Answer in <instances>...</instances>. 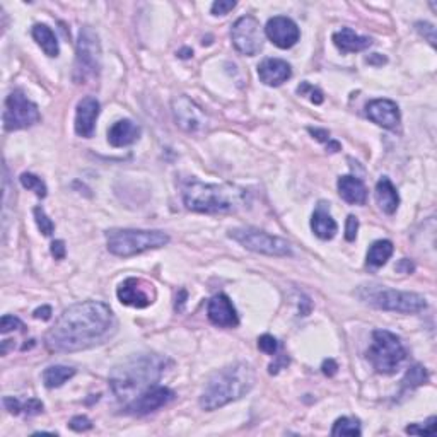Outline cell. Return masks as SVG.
<instances>
[{
	"mask_svg": "<svg viewBox=\"0 0 437 437\" xmlns=\"http://www.w3.org/2000/svg\"><path fill=\"white\" fill-rule=\"evenodd\" d=\"M116 330V316L106 302L83 301L60 314L48 330L44 344L52 352H80L108 342Z\"/></svg>",
	"mask_w": 437,
	"mask_h": 437,
	"instance_id": "6da1fadb",
	"label": "cell"
},
{
	"mask_svg": "<svg viewBox=\"0 0 437 437\" xmlns=\"http://www.w3.org/2000/svg\"><path fill=\"white\" fill-rule=\"evenodd\" d=\"M173 362L159 354H138L125 359L109 373V386L118 400H133L149 386L157 385L159 379Z\"/></svg>",
	"mask_w": 437,
	"mask_h": 437,
	"instance_id": "7a4b0ae2",
	"label": "cell"
},
{
	"mask_svg": "<svg viewBox=\"0 0 437 437\" xmlns=\"http://www.w3.org/2000/svg\"><path fill=\"white\" fill-rule=\"evenodd\" d=\"M255 383V369L246 362H236V364L222 367L207 379L205 388L200 396V407L212 412L229 405L250 393Z\"/></svg>",
	"mask_w": 437,
	"mask_h": 437,
	"instance_id": "3957f363",
	"label": "cell"
},
{
	"mask_svg": "<svg viewBox=\"0 0 437 437\" xmlns=\"http://www.w3.org/2000/svg\"><path fill=\"white\" fill-rule=\"evenodd\" d=\"M246 191L232 185H214L191 178L183 186V202L188 210L200 214H224L243 207Z\"/></svg>",
	"mask_w": 437,
	"mask_h": 437,
	"instance_id": "277c9868",
	"label": "cell"
},
{
	"mask_svg": "<svg viewBox=\"0 0 437 437\" xmlns=\"http://www.w3.org/2000/svg\"><path fill=\"white\" fill-rule=\"evenodd\" d=\"M169 236L164 231L147 229H109L106 231V246L112 255L120 258L140 255L149 250L166 246Z\"/></svg>",
	"mask_w": 437,
	"mask_h": 437,
	"instance_id": "5b68a950",
	"label": "cell"
},
{
	"mask_svg": "<svg viewBox=\"0 0 437 437\" xmlns=\"http://www.w3.org/2000/svg\"><path fill=\"white\" fill-rule=\"evenodd\" d=\"M357 297L364 304L373 306L376 309L395 313H420L427 308L426 297L417 292L395 291V289L383 287V285H362L357 289Z\"/></svg>",
	"mask_w": 437,
	"mask_h": 437,
	"instance_id": "8992f818",
	"label": "cell"
},
{
	"mask_svg": "<svg viewBox=\"0 0 437 437\" xmlns=\"http://www.w3.org/2000/svg\"><path fill=\"white\" fill-rule=\"evenodd\" d=\"M103 68V52L97 32L91 26L80 28L77 38L76 64H73V83L88 84L100 77Z\"/></svg>",
	"mask_w": 437,
	"mask_h": 437,
	"instance_id": "52a82bcc",
	"label": "cell"
},
{
	"mask_svg": "<svg viewBox=\"0 0 437 437\" xmlns=\"http://www.w3.org/2000/svg\"><path fill=\"white\" fill-rule=\"evenodd\" d=\"M407 350L400 337L388 330H374L373 342L367 349V361L379 374H395L405 362Z\"/></svg>",
	"mask_w": 437,
	"mask_h": 437,
	"instance_id": "ba28073f",
	"label": "cell"
},
{
	"mask_svg": "<svg viewBox=\"0 0 437 437\" xmlns=\"http://www.w3.org/2000/svg\"><path fill=\"white\" fill-rule=\"evenodd\" d=\"M229 238L239 243L246 250L261 253L268 256H291L292 246L289 241L268 232L255 229V227H238L229 231Z\"/></svg>",
	"mask_w": 437,
	"mask_h": 437,
	"instance_id": "9c48e42d",
	"label": "cell"
},
{
	"mask_svg": "<svg viewBox=\"0 0 437 437\" xmlns=\"http://www.w3.org/2000/svg\"><path fill=\"white\" fill-rule=\"evenodd\" d=\"M4 128L7 132H16V130L30 128V126L40 124L42 113L30 97L23 91L16 89L6 100V109H4Z\"/></svg>",
	"mask_w": 437,
	"mask_h": 437,
	"instance_id": "30bf717a",
	"label": "cell"
},
{
	"mask_svg": "<svg viewBox=\"0 0 437 437\" xmlns=\"http://www.w3.org/2000/svg\"><path fill=\"white\" fill-rule=\"evenodd\" d=\"M231 40L241 55L253 56L263 48V31L253 16H243L231 28Z\"/></svg>",
	"mask_w": 437,
	"mask_h": 437,
	"instance_id": "8fae6325",
	"label": "cell"
},
{
	"mask_svg": "<svg viewBox=\"0 0 437 437\" xmlns=\"http://www.w3.org/2000/svg\"><path fill=\"white\" fill-rule=\"evenodd\" d=\"M174 391L169 390V388L161 386V385H154L149 386L147 390L138 393L136 398L130 400L125 407V414L128 415H147L150 412H156L159 408L166 407L167 403L173 402L174 400Z\"/></svg>",
	"mask_w": 437,
	"mask_h": 437,
	"instance_id": "7c38bea8",
	"label": "cell"
},
{
	"mask_svg": "<svg viewBox=\"0 0 437 437\" xmlns=\"http://www.w3.org/2000/svg\"><path fill=\"white\" fill-rule=\"evenodd\" d=\"M173 116L174 121L179 128H183L185 132L197 133L202 128H205L207 125V116L202 112V108L191 101L188 96H176L173 100Z\"/></svg>",
	"mask_w": 437,
	"mask_h": 437,
	"instance_id": "4fadbf2b",
	"label": "cell"
},
{
	"mask_svg": "<svg viewBox=\"0 0 437 437\" xmlns=\"http://www.w3.org/2000/svg\"><path fill=\"white\" fill-rule=\"evenodd\" d=\"M116 296L121 304L142 309L152 304L156 292H154V285L149 284V282L130 277V279L121 282L116 291Z\"/></svg>",
	"mask_w": 437,
	"mask_h": 437,
	"instance_id": "5bb4252c",
	"label": "cell"
},
{
	"mask_svg": "<svg viewBox=\"0 0 437 437\" xmlns=\"http://www.w3.org/2000/svg\"><path fill=\"white\" fill-rule=\"evenodd\" d=\"M265 35L282 50L292 48L301 38V31L297 24L291 18H285V16H275V18L268 19L267 26H265Z\"/></svg>",
	"mask_w": 437,
	"mask_h": 437,
	"instance_id": "9a60e30c",
	"label": "cell"
},
{
	"mask_svg": "<svg viewBox=\"0 0 437 437\" xmlns=\"http://www.w3.org/2000/svg\"><path fill=\"white\" fill-rule=\"evenodd\" d=\"M207 316L212 325L219 328H236L239 325L238 311L226 294H217L208 301Z\"/></svg>",
	"mask_w": 437,
	"mask_h": 437,
	"instance_id": "2e32d148",
	"label": "cell"
},
{
	"mask_svg": "<svg viewBox=\"0 0 437 437\" xmlns=\"http://www.w3.org/2000/svg\"><path fill=\"white\" fill-rule=\"evenodd\" d=\"M101 104L94 96H85L79 101L76 109V133L83 138H91L96 130V120L100 116Z\"/></svg>",
	"mask_w": 437,
	"mask_h": 437,
	"instance_id": "e0dca14e",
	"label": "cell"
},
{
	"mask_svg": "<svg viewBox=\"0 0 437 437\" xmlns=\"http://www.w3.org/2000/svg\"><path fill=\"white\" fill-rule=\"evenodd\" d=\"M367 118L374 121L376 125L383 126L386 130H398L400 126V108L391 100H373L366 106Z\"/></svg>",
	"mask_w": 437,
	"mask_h": 437,
	"instance_id": "ac0fdd59",
	"label": "cell"
},
{
	"mask_svg": "<svg viewBox=\"0 0 437 437\" xmlns=\"http://www.w3.org/2000/svg\"><path fill=\"white\" fill-rule=\"evenodd\" d=\"M258 77L265 85H282L292 77V68L282 59H265L258 65Z\"/></svg>",
	"mask_w": 437,
	"mask_h": 437,
	"instance_id": "d6986e66",
	"label": "cell"
},
{
	"mask_svg": "<svg viewBox=\"0 0 437 437\" xmlns=\"http://www.w3.org/2000/svg\"><path fill=\"white\" fill-rule=\"evenodd\" d=\"M311 229L320 239H332L337 234L338 226L330 214V203L320 202L314 208L311 217Z\"/></svg>",
	"mask_w": 437,
	"mask_h": 437,
	"instance_id": "ffe728a7",
	"label": "cell"
},
{
	"mask_svg": "<svg viewBox=\"0 0 437 437\" xmlns=\"http://www.w3.org/2000/svg\"><path fill=\"white\" fill-rule=\"evenodd\" d=\"M140 137V126L132 120H118L108 130V142L113 147H126L136 144Z\"/></svg>",
	"mask_w": 437,
	"mask_h": 437,
	"instance_id": "44dd1931",
	"label": "cell"
},
{
	"mask_svg": "<svg viewBox=\"0 0 437 437\" xmlns=\"http://www.w3.org/2000/svg\"><path fill=\"white\" fill-rule=\"evenodd\" d=\"M333 43L342 53H357L367 50L373 44V40L357 35L350 28H342L333 35Z\"/></svg>",
	"mask_w": 437,
	"mask_h": 437,
	"instance_id": "7402d4cb",
	"label": "cell"
},
{
	"mask_svg": "<svg viewBox=\"0 0 437 437\" xmlns=\"http://www.w3.org/2000/svg\"><path fill=\"white\" fill-rule=\"evenodd\" d=\"M337 186L340 197L344 198L347 203H350V205H362V203H366L367 188L362 179L347 174V176L338 178Z\"/></svg>",
	"mask_w": 437,
	"mask_h": 437,
	"instance_id": "603a6c76",
	"label": "cell"
},
{
	"mask_svg": "<svg viewBox=\"0 0 437 437\" xmlns=\"http://www.w3.org/2000/svg\"><path fill=\"white\" fill-rule=\"evenodd\" d=\"M376 202H378L379 208L388 215L395 214L398 210L400 205V195L396 191V188L393 183H391L390 178L383 176L376 183V191H374Z\"/></svg>",
	"mask_w": 437,
	"mask_h": 437,
	"instance_id": "cb8c5ba5",
	"label": "cell"
},
{
	"mask_svg": "<svg viewBox=\"0 0 437 437\" xmlns=\"http://www.w3.org/2000/svg\"><path fill=\"white\" fill-rule=\"evenodd\" d=\"M31 35L32 38H35V42L38 43V47L44 52V55L52 56V59L53 56H59V40H56L55 32H53L50 26H47V24H35Z\"/></svg>",
	"mask_w": 437,
	"mask_h": 437,
	"instance_id": "d4e9b609",
	"label": "cell"
},
{
	"mask_svg": "<svg viewBox=\"0 0 437 437\" xmlns=\"http://www.w3.org/2000/svg\"><path fill=\"white\" fill-rule=\"evenodd\" d=\"M395 246L390 239H379L371 244L369 251H367V267L369 268H381L386 265V261L393 255Z\"/></svg>",
	"mask_w": 437,
	"mask_h": 437,
	"instance_id": "484cf974",
	"label": "cell"
},
{
	"mask_svg": "<svg viewBox=\"0 0 437 437\" xmlns=\"http://www.w3.org/2000/svg\"><path fill=\"white\" fill-rule=\"evenodd\" d=\"M73 376H76V369H73V367L50 366L43 371V383L44 386L53 390V388L64 386Z\"/></svg>",
	"mask_w": 437,
	"mask_h": 437,
	"instance_id": "4316f807",
	"label": "cell"
},
{
	"mask_svg": "<svg viewBox=\"0 0 437 437\" xmlns=\"http://www.w3.org/2000/svg\"><path fill=\"white\" fill-rule=\"evenodd\" d=\"M429 381V373L424 366H412L410 369L407 371L405 378L402 381V393H407V391H414L415 388L426 385Z\"/></svg>",
	"mask_w": 437,
	"mask_h": 437,
	"instance_id": "83f0119b",
	"label": "cell"
},
{
	"mask_svg": "<svg viewBox=\"0 0 437 437\" xmlns=\"http://www.w3.org/2000/svg\"><path fill=\"white\" fill-rule=\"evenodd\" d=\"M361 422L354 417H340L335 420L332 436H361Z\"/></svg>",
	"mask_w": 437,
	"mask_h": 437,
	"instance_id": "f1b7e54d",
	"label": "cell"
},
{
	"mask_svg": "<svg viewBox=\"0 0 437 437\" xmlns=\"http://www.w3.org/2000/svg\"><path fill=\"white\" fill-rule=\"evenodd\" d=\"M19 179H21V185L26 188V190L35 191V195L38 198H44L48 195V188L42 178L35 176V174L31 173H23Z\"/></svg>",
	"mask_w": 437,
	"mask_h": 437,
	"instance_id": "f546056e",
	"label": "cell"
},
{
	"mask_svg": "<svg viewBox=\"0 0 437 437\" xmlns=\"http://www.w3.org/2000/svg\"><path fill=\"white\" fill-rule=\"evenodd\" d=\"M32 214H35V220L38 229L42 231L44 236H52L53 231H55V224H53V220L48 217L47 212H44L42 207H35Z\"/></svg>",
	"mask_w": 437,
	"mask_h": 437,
	"instance_id": "4dcf8cb0",
	"label": "cell"
},
{
	"mask_svg": "<svg viewBox=\"0 0 437 437\" xmlns=\"http://www.w3.org/2000/svg\"><path fill=\"white\" fill-rule=\"evenodd\" d=\"M407 434H415V436H431L436 432V417H431L424 426L419 424H412L405 429Z\"/></svg>",
	"mask_w": 437,
	"mask_h": 437,
	"instance_id": "1f68e13d",
	"label": "cell"
},
{
	"mask_svg": "<svg viewBox=\"0 0 437 437\" xmlns=\"http://www.w3.org/2000/svg\"><path fill=\"white\" fill-rule=\"evenodd\" d=\"M26 326H24V323L19 320L18 316H12V314H6V316H2V321H0V332L4 335L14 332V330H24Z\"/></svg>",
	"mask_w": 437,
	"mask_h": 437,
	"instance_id": "d6a6232c",
	"label": "cell"
},
{
	"mask_svg": "<svg viewBox=\"0 0 437 437\" xmlns=\"http://www.w3.org/2000/svg\"><path fill=\"white\" fill-rule=\"evenodd\" d=\"M297 94H301V96L309 94V100H311L314 104H321L323 101H325V96H323V92L320 91V89L313 88L309 83H302L299 88H297Z\"/></svg>",
	"mask_w": 437,
	"mask_h": 437,
	"instance_id": "836d02e7",
	"label": "cell"
},
{
	"mask_svg": "<svg viewBox=\"0 0 437 437\" xmlns=\"http://www.w3.org/2000/svg\"><path fill=\"white\" fill-rule=\"evenodd\" d=\"M258 349L268 355H275L279 352V342L272 335H261L258 338Z\"/></svg>",
	"mask_w": 437,
	"mask_h": 437,
	"instance_id": "e575fe53",
	"label": "cell"
},
{
	"mask_svg": "<svg viewBox=\"0 0 437 437\" xmlns=\"http://www.w3.org/2000/svg\"><path fill=\"white\" fill-rule=\"evenodd\" d=\"M415 30L420 36H424V38H426L427 42L432 44V47H436V28L432 26L431 23H426V21L417 23Z\"/></svg>",
	"mask_w": 437,
	"mask_h": 437,
	"instance_id": "d590c367",
	"label": "cell"
},
{
	"mask_svg": "<svg viewBox=\"0 0 437 437\" xmlns=\"http://www.w3.org/2000/svg\"><path fill=\"white\" fill-rule=\"evenodd\" d=\"M68 427L76 432H85V431H91L92 422L85 415H77V417H73L71 422H68Z\"/></svg>",
	"mask_w": 437,
	"mask_h": 437,
	"instance_id": "8d00e7d4",
	"label": "cell"
},
{
	"mask_svg": "<svg viewBox=\"0 0 437 437\" xmlns=\"http://www.w3.org/2000/svg\"><path fill=\"white\" fill-rule=\"evenodd\" d=\"M236 7L234 0H217V2L212 4V14L214 16H226Z\"/></svg>",
	"mask_w": 437,
	"mask_h": 437,
	"instance_id": "74e56055",
	"label": "cell"
},
{
	"mask_svg": "<svg viewBox=\"0 0 437 437\" xmlns=\"http://www.w3.org/2000/svg\"><path fill=\"white\" fill-rule=\"evenodd\" d=\"M43 412V403L36 398H30L26 403H23V414L26 417H35Z\"/></svg>",
	"mask_w": 437,
	"mask_h": 437,
	"instance_id": "f35d334b",
	"label": "cell"
},
{
	"mask_svg": "<svg viewBox=\"0 0 437 437\" xmlns=\"http://www.w3.org/2000/svg\"><path fill=\"white\" fill-rule=\"evenodd\" d=\"M359 231V219L355 215H349L345 224V239L347 241H355Z\"/></svg>",
	"mask_w": 437,
	"mask_h": 437,
	"instance_id": "ab89813d",
	"label": "cell"
},
{
	"mask_svg": "<svg viewBox=\"0 0 437 437\" xmlns=\"http://www.w3.org/2000/svg\"><path fill=\"white\" fill-rule=\"evenodd\" d=\"M2 402H4V407H6V410L9 412V414L12 415L23 414V403L19 402L18 398H14V396H6Z\"/></svg>",
	"mask_w": 437,
	"mask_h": 437,
	"instance_id": "60d3db41",
	"label": "cell"
},
{
	"mask_svg": "<svg viewBox=\"0 0 437 437\" xmlns=\"http://www.w3.org/2000/svg\"><path fill=\"white\" fill-rule=\"evenodd\" d=\"M52 256L55 260H64L65 258V253H67V250H65V243L62 239H56L52 243Z\"/></svg>",
	"mask_w": 437,
	"mask_h": 437,
	"instance_id": "b9f144b4",
	"label": "cell"
},
{
	"mask_svg": "<svg viewBox=\"0 0 437 437\" xmlns=\"http://www.w3.org/2000/svg\"><path fill=\"white\" fill-rule=\"evenodd\" d=\"M321 371H323V374H325V376H328V378H332V376L337 374V371H338V364H337V362L333 361V359H326V361L323 362Z\"/></svg>",
	"mask_w": 437,
	"mask_h": 437,
	"instance_id": "7bdbcfd3",
	"label": "cell"
},
{
	"mask_svg": "<svg viewBox=\"0 0 437 437\" xmlns=\"http://www.w3.org/2000/svg\"><path fill=\"white\" fill-rule=\"evenodd\" d=\"M308 132L311 133V136L316 138V140L325 142V144H328L330 140H332V137H330L328 130H323V128H308Z\"/></svg>",
	"mask_w": 437,
	"mask_h": 437,
	"instance_id": "ee69618b",
	"label": "cell"
},
{
	"mask_svg": "<svg viewBox=\"0 0 437 437\" xmlns=\"http://www.w3.org/2000/svg\"><path fill=\"white\" fill-rule=\"evenodd\" d=\"M32 316H35L36 320L48 321L52 318V308L50 306H42V308H38L35 313H32Z\"/></svg>",
	"mask_w": 437,
	"mask_h": 437,
	"instance_id": "f6af8a7d",
	"label": "cell"
},
{
	"mask_svg": "<svg viewBox=\"0 0 437 437\" xmlns=\"http://www.w3.org/2000/svg\"><path fill=\"white\" fill-rule=\"evenodd\" d=\"M396 270L398 272H402V273H410V272H414L415 270V265L412 263L410 260H407V258H403V260H400V263L396 265Z\"/></svg>",
	"mask_w": 437,
	"mask_h": 437,
	"instance_id": "bcb514c9",
	"label": "cell"
},
{
	"mask_svg": "<svg viewBox=\"0 0 437 437\" xmlns=\"http://www.w3.org/2000/svg\"><path fill=\"white\" fill-rule=\"evenodd\" d=\"M366 62L369 65H383V64H386V56L379 55V53H373L371 56H367Z\"/></svg>",
	"mask_w": 437,
	"mask_h": 437,
	"instance_id": "7dc6e473",
	"label": "cell"
},
{
	"mask_svg": "<svg viewBox=\"0 0 437 437\" xmlns=\"http://www.w3.org/2000/svg\"><path fill=\"white\" fill-rule=\"evenodd\" d=\"M179 294H181V297L176 299V309H178V311H181L183 304H185V299H186V291H181Z\"/></svg>",
	"mask_w": 437,
	"mask_h": 437,
	"instance_id": "c3c4849f",
	"label": "cell"
},
{
	"mask_svg": "<svg viewBox=\"0 0 437 437\" xmlns=\"http://www.w3.org/2000/svg\"><path fill=\"white\" fill-rule=\"evenodd\" d=\"M179 56H181V59H188V56H191L193 55V50H190V48H185V50H181L178 53Z\"/></svg>",
	"mask_w": 437,
	"mask_h": 437,
	"instance_id": "681fc988",
	"label": "cell"
}]
</instances>
